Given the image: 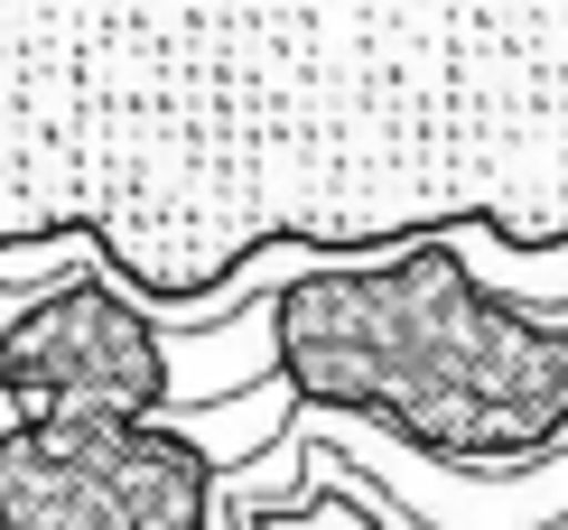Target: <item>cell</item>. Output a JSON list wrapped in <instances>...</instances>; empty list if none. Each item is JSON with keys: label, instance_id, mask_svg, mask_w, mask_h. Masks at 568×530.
I'll list each match as a JSON object with an SVG mask.
<instances>
[{"label": "cell", "instance_id": "4", "mask_svg": "<svg viewBox=\"0 0 568 530\" xmlns=\"http://www.w3.org/2000/svg\"><path fill=\"white\" fill-rule=\"evenodd\" d=\"M0 409L10 419H169V326L103 271L38 288L0 317Z\"/></svg>", "mask_w": 568, "mask_h": 530}, {"label": "cell", "instance_id": "2", "mask_svg": "<svg viewBox=\"0 0 568 530\" xmlns=\"http://www.w3.org/2000/svg\"><path fill=\"white\" fill-rule=\"evenodd\" d=\"M262 335L307 419H364L429 466L494 475L568 447V317L494 288L457 233L307 261L262 298Z\"/></svg>", "mask_w": 568, "mask_h": 530}, {"label": "cell", "instance_id": "3", "mask_svg": "<svg viewBox=\"0 0 568 530\" xmlns=\"http://www.w3.org/2000/svg\"><path fill=\"white\" fill-rule=\"evenodd\" d=\"M224 466L178 419H10L0 530H215Z\"/></svg>", "mask_w": 568, "mask_h": 530}, {"label": "cell", "instance_id": "1", "mask_svg": "<svg viewBox=\"0 0 568 530\" xmlns=\"http://www.w3.org/2000/svg\"><path fill=\"white\" fill-rule=\"evenodd\" d=\"M419 233L568 252V0H0V252L186 307Z\"/></svg>", "mask_w": 568, "mask_h": 530}]
</instances>
